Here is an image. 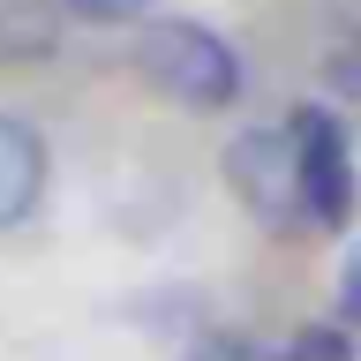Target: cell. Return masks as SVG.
Listing matches in <instances>:
<instances>
[{
    "instance_id": "6da1fadb",
    "label": "cell",
    "mask_w": 361,
    "mask_h": 361,
    "mask_svg": "<svg viewBox=\"0 0 361 361\" xmlns=\"http://www.w3.org/2000/svg\"><path fill=\"white\" fill-rule=\"evenodd\" d=\"M135 75L188 113H226L241 98V53L188 16H151L135 30Z\"/></svg>"
},
{
    "instance_id": "7a4b0ae2",
    "label": "cell",
    "mask_w": 361,
    "mask_h": 361,
    "mask_svg": "<svg viewBox=\"0 0 361 361\" xmlns=\"http://www.w3.org/2000/svg\"><path fill=\"white\" fill-rule=\"evenodd\" d=\"M226 188L248 219H264L271 233L286 226H309L301 219V158H293V128H241L226 143Z\"/></svg>"
},
{
    "instance_id": "3957f363",
    "label": "cell",
    "mask_w": 361,
    "mask_h": 361,
    "mask_svg": "<svg viewBox=\"0 0 361 361\" xmlns=\"http://www.w3.org/2000/svg\"><path fill=\"white\" fill-rule=\"evenodd\" d=\"M293 158H301V219L338 233L354 219V143H346V121L331 106H293Z\"/></svg>"
},
{
    "instance_id": "277c9868",
    "label": "cell",
    "mask_w": 361,
    "mask_h": 361,
    "mask_svg": "<svg viewBox=\"0 0 361 361\" xmlns=\"http://www.w3.org/2000/svg\"><path fill=\"white\" fill-rule=\"evenodd\" d=\"M45 173H53L45 135L30 128L23 113H0V233L23 226V219L45 203Z\"/></svg>"
},
{
    "instance_id": "5b68a950",
    "label": "cell",
    "mask_w": 361,
    "mask_h": 361,
    "mask_svg": "<svg viewBox=\"0 0 361 361\" xmlns=\"http://www.w3.org/2000/svg\"><path fill=\"white\" fill-rule=\"evenodd\" d=\"M264 361H354V331H346V324H301V331H286Z\"/></svg>"
},
{
    "instance_id": "8992f818",
    "label": "cell",
    "mask_w": 361,
    "mask_h": 361,
    "mask_svg": "<svg viewBox=\"0 0 361 361\" xmlns=\"http://www.w3.org/2000/svg\"><path fill=\"white\" fill-rule=\"evenodd\" d=\"M61 16L90 30H128V23H151V0H61Z\"/></svg>"
},
{
    "instance_id": "52a82bcc",
    "label": "cell",
    "mask_w": 361,
    "mask_h": 361,
    "mask_svg": "<svg viewBox=\"0 0 361 361\" xmlns=\"http://www.w3.org/2000/svg\"><path fill=\"white\" fill-rule=\"evenodd\" d=\"M338 324H346V331L361 324V233H354V248H346V264H338Z\"/></svg>"
},
{
    "instance_id": "ba28073f",
    "label": "cell",
    "mask_w": 361,
    "mask_h": 361,
    "mask_svg": "<svg viewBox=\"0 0 361 361\" xmlns=\"http://www.w3.org/2000/svg\"><path fill=\"white\" fill-rule=\"evenodd\" d=\"M188 361H264V354L241 338H203V346H188Z\"/></svg>"
}]
</instances>
